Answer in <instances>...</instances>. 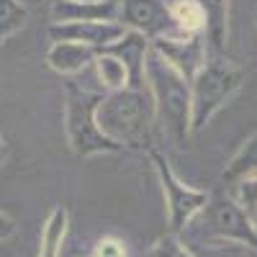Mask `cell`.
<instances>
[{
    "mask_svg": "<svg viewBox=\"0 0 257 257\" xmlns=\"http://www.w3.org/2000/svg\"><path fill=\"white\" fill-rule=\"evenodd\" d=\"M98 128L108 137L111 142L137 149H149L152 144V132H155V98L149 88H126L116 93H105L98 113H95Z\"/></svg>",
    "mask_w": 257,
    "mask_h": 257,
    "instance_id": "cell-1",
    "label": "cell"
},
{
    "mask_svg": "<svg viewBox=\"0 0 257 257\" xmlns=\"http://www.w3.org/2000/svg\"><path fill=\"white\" fill-rule=\"evenodd\" d=\"M183 242H231L257 249V231L247 211L231 198V193H208L206 206L183 229Z\"/></svg>",
    "mask_w": 257,
    "mask_h": 257,
    "instance_id": "cell-2",
    "label": "cell"
},
{
    "mask_svg": "<svg viewBox=\"0 0 257 257\" xmlns=\"http://www.w3.org/2000/svg\"><path fill=\"white\" fill-rule=\"evenodd\" d=\"M105 93L88 90L75 80H64V132H67V144L77 157H95V155H116L123 152V147L105 137L95 113Z\"/></svg>",
    "mask_w": 257,
    "mask_h": 257,
    "instance_id": "cell-3",
    "label": "cell"
},
{
    "mask_svg": "<svg viewBox=\"0 0 257 257\" xmlns=\"http://www.w3.org/2000/svg\"><path fill=\"white\" fill-rule=\"evenodd\" d=\"M144 80L155 98L157 118L170 128L178 144L190 137V82L149 47L144 62Z\"/></svg>",
    "mask_w": 257,
    "mask_h": 257,
    "instance_id": "cell-4",
    "label": "cell"
},
{
    "mask_svg": "<svg viewBox=\"0 0 257 257\" xmlns=\"http://www.w3.org/2000/svg\"><path fill=\"white\" fill-rule=\"evenodd\" d=\"M242 82H244V70L239 64H234L221 54L208 57L190 82V134L201 132L239 93Z\"/></svg>",
    "mask_w": 257,
    "mask_h": 257,
    "instance_id": "cell-5",
    "label": "cell"
},
{
    "mask_svg": "<svg viewBox=\"0 0 257 257\" xmlns=\"http://www.w3.org/2000/svg\"><path fill=\"white\" fill-rule=\"evenodd\" d=\"M147 157L152 162L157 180L162 185V196H165V206H167V221H170V231L173 234H183V229L193 221V216L206 206L208 201V190H198L185 185L178 175L170 160L160 152L157 147L147 149Z\"/></svg>",
    "mask_w": 257,
    "mask_h": 257,
    "instance_id": "cell-6",
    "label": "cell"
},
{
    "mask_svg": "<svg viewBox=\"0 0 257 257\" xmlns=\"http://www.w3.org/2000/svg\"><path fill=\"white\" fill-rule=\"evenodd\" d=\"M118 21L128 31H137L144 39H149V44L165 36H178L167 0H118Z\"/></svg>",
    "mask_w": 257,
    "mask_h": 257,
    "instance_id": "cell-7",
    "label": "cell"
},
{
    "mask_svg": "<svg viewBox=\"0 0 257 257\" xmlns=\"http://www.w3.org/2000/svg\"><path fill=\"white\" fill-rule=\"evenodd\" d=\"M128 29L121 21H64V24H52L47 29V36L54 41H72V44H85L93 49H105L116 44Z\"/></svg>",
    "mask_w": 257,
    "mask_h": 257,
    "instance_id": "cell-8",
    "label": "cell"
},
{
    "mask_svg": "<svg viewBox=\"0 0 257 257\" xmlns=\"http://www.w3.org/2000/svg\"><path fill=\"white\" fill-rule=\"evenodd\" d=\"M152 49L170 64L173 70H178L188 82L198 75V70L208 59V39L206 36H165L152 41Z\"/></svg>",
    "mask_w": 257,
    "mask_h": 257,
    "instance_id": "cell-9",
    "label": "cell"
},
{
    "mask_svg": "<svg viewBox=\"0 0 257 257\" xmlns=\"http://www.w3.org/2000/svg\"><path fill=\"white\" fill-rule=\"evenodd\" d=\"M149 39H144L137 31H126L116 44L105 47L100 52L116 57L126 72H128V88H147V80H144V62H147V52H149Z\"/></svg>",
    "mask_w": 257,
    "mask_h": 257,
    "instance_id": "cell-10",
    "label": "cell"
},
{
    "mask_svg": "<svg viewBox=\"0 0 257 257\" xmlns=\"http://www.w3.org/2000/svg\"><path fill=\"white\" fill-rule=\"evenodd\" d=\"M118 0H52L54 24L64 21H118Z\"/></svg>",
    "mask_w": 257,
    "mask_h": 257,
    "instance_id": "cell-11",
    "label": "cell"
},
{
    "mask_svg": "<svg viewBox=\"0 0 257 257\" xmlns=\"http://www.w3.org/2000/svg\"><path fill=\"white\" fill-rule=\"evenodd\" d=\"M98 49L85 47V44H72V41H54L47 52V64L59 72L62 77H75L95 64Z\"/></svg>",
    "mask_w": 257,
    "mask_h": 257,
    "instance_id": "cell-12",
    "label": "cell"
},
{
    "mask_svg": "<svg viewBox=\"0 0 257 257\" xmlns=\"http://www.w3.org/2000/svg\"><path fill=\"white\" fill-rule=\"evenodd\" d=\"M67 229H70V211L67 206H54L49 211V216L41 226V237H39V254L36 257H59L62 244L67 239Z\"/></svg>",
    "mask_w": 257,
    "mask_h": 257,
    "instance_id": "cell-13",
    "label": "cell"
},
{
    "mask_svg": "<svg viewBox=\"0 0 257 257\" xmlns=\"http://www.w3.org/2000/svg\"><path fill=\"white\" fill-rule=\"evenodd\" d=\"M206 16V39L208 44L224 52L229 39V0H196Z\"/></svg>",
    "mask_w": 257,
    "mask_h": 257,
    "instance_id": "cell-14",
    "label": "cell"
},
{
    "mask_svg": "<svg viewBox=\"0 0 257 257\" xmlns=\"http://www.w3.org/2000/svg\"><path fill=\"white\" fill-rule=\"evenodd\" d=\"M252 175H257V134H252L237 149V155L229 160V165L224 167V173H221V183L226 188H234L237 183H242V180H247Z\"/></svg>",
    "mask_w": 257,
    "mask_h": 257,
    "instance_id": "cell-15",
    "label": "cell"
},
{
    "mask_svg": "<svg viewBox=\"0 0 257 257\" xmlns=\"http://www.w3.org/2000/svg\"><path fill=\"white\" fill-rule=\"evenodd\" d=\"M178 36H206V16L196 0H175L170 3Z\"/></svg>",
    "mask_w": 257,
    "mask_h": 257,
    "instance_id": "cell-16",
    "label": "cell"
},
{
    "mask_svg": "<svg viewBox=\"0 0 257 257\" xmlns=\"http://www.w3.org/2000/svg\"><path fill=\"white\" fill-rule=\"evenodd\" d=\"M95 70H98V77L103 82V93H116V90H123L128 85V72L126 67L111 54L105 52H98V59H95Z\"/></svg>",
    "mask_w": 257,
    "mask_h": 257,
    "instance_id": "cell-17",
    "label": "cell"
},
{
    "mask_svg": "<svg viewBox=\"0 0 257 257\" xmlns=\"http://www.w3.org/2000/svg\"><path fill=\"white\" fill-rule=\"evenodd\" d=\"M29 18V8L21 3V0H0V44L18 34L26 26Z\"/></svg>",
    "mask_w": 257,
    "mask_h": 257,
    "instance_id": "cell-18",
    "label": "cell"
},
{
    "mask_svg": "<svg viewBox=\"0 0 257 257\" xmlns=\"http://www.w3.org/2000/svg\"><path fill=\"white\" fill-rule=\"evenodd\" d=\"M144 257H193L190 247L183 242L180 234H173V231H167L162 234V237H157L152 242V247L147 249Z\"/></svg>",
    "mask_w": 257,
    "mask_h": 257,
    "instance_id": "cell-19",
    "label": "cell"
},
{
    "mask_svg": "<svg viewBox=\"0 0 257 257\" xmlns=\"http://www.w3.org/2000/svg\"><path fill=\"white\" fill-rule=\"evenodd\" d=\"M193 252V257H247L244 244L231 242H185Z\"/></svg>",
    "mask_w": 257,
    "mask_h": 257,
    "instance_id": "cell-20",
    "label": "cell"
},
{
    "mask_svg": "<svg viewBox=\"0 0 257 257\" xmlns=\"http://www.w3.org/2000/svg\"><path fill=\"white\" fill-rule=\"evenodd\" d=\"M231 198L237 201L244 211H247V216L252 219L254 213H257V175L242 180L231 188Z\"/></svg>",
    "mask_w": 257,
    "mask_h": 257,
    "instance_id": "cell-21",
    "label": "cell"
},
{
    "mask_svg": "<svg viewBox=\"0 0 257 257\" xmlns=\"http://www.w3.org/2000/svg\"><path fill=\"white\" fill-rule=\"evenodd\" d=\"M88 257H128V252L118 237H103L95 242V247Z\"/></svg>",
    "mask_w": 257,
    "mask_h": 257,
    "instance_id": "cell-22",
    "label": "cell"
},
{
    "mask_svg": "<svg viewBox=\"0 0 257 257\" xmlns=\"http://www.w3.org/2000/svg\"><path fill=\"white\" fill-rule=\"evenodd\" d=\"M13 234H16V221L8 216V213L0 211V242L8 239V237H13Z\"/></svg>",
    "mask_w": 257,
    "mask_h": 257,
    "instance_id": "cell-23",
    "label": "cell"
},
{
    "mask_svg": "<svg viewBox=\"0 0 257 257\" xmlns=\"http://www.w3.org/2000/svg\"><path fill=\"white\" fill-rule=\"evenodd\" d=\"M6 155H8V144H6V137H3V132H0V165L6 162Z\"/></svg>",
    "mask_w": 257,
    "mask_h": 257,
    "instance_id": "cell-24",
    "label": "cell"
},
{
    "mask_svg": "<svg viewBox=\"0 0 257 257\" xmlns=\"http://www.w3.org/2000/svg\"><path fill=\"white\" fill-rule=\"evenodd\" d=\"M252 224H254V231H257V213H254V216H252Z\"/></svg>",
    "mask_w": 257,
    "mask_h": 257,
    "instance_id": "cell-25",
    "label": "cell"
},
{
    "mask_svg": "<svg viewBox=\"0 0 257 257\" xmlns=\"http://www.w3.org/2000/svg\"><path fill=\"white\" fill-rule=\"evenodd\" d=\"M75 257H85V254H75Z\"/></svg>",
    "mask_w": 257,
    "mask_h": 257,
    "instance_id": "cell-26",
    "label": "cell"
}]
</instances>
